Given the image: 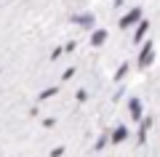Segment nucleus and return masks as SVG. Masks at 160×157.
Wrapping results in <instances>:
<instances>
[{
    "mask_svg": "<svg viewBox=\"0 0 160 157\" xmlns=\"http://www.w3.org/2000/svg\"><path fill=\"white\" fill-rule=\"evenodd\" d=\"M104 37H107V35H104V32H96V35H93V43H102Z\"/></svg>",
    "mask_w": 160,
    "mask_h": 157,
    "instance_id": "7ed1b4c3",
    "label": "nucleus"
},
{
    "mask_svg": "<svg viewBox=\"0 0 160 157\" xmlns=\"http://www.w3.org/2000/svg\"><path fill=\"white\" fill-rule=\"evenodd\" d=\"M147 27H149V24H147V22H142V27H139V32H136V40H139V37H144V32H147Z\"/></svg>",
    "mask_w": 160,
    "mask_h": 157,
    "instance_id": "f03ea898",
    "label": "nucleus"
},
{
    "mask_svg": "<svg viewBox=\"0 0 160 157\" xmlns=\"http://www.w3.org/2000/svg\"><path fill=\"white\" fill-rule=\"evenodd\" d=\"M139 16H142V11H139V8H133L131 13H126V19H123V22H120V27H128V24H131V22H136Z\"/></svg>",
    "mask_w": 160,
    "mask_h": 157,
    "instance_id": "f257e3e1",
    "label": "nucleus"
}]
</instances>
